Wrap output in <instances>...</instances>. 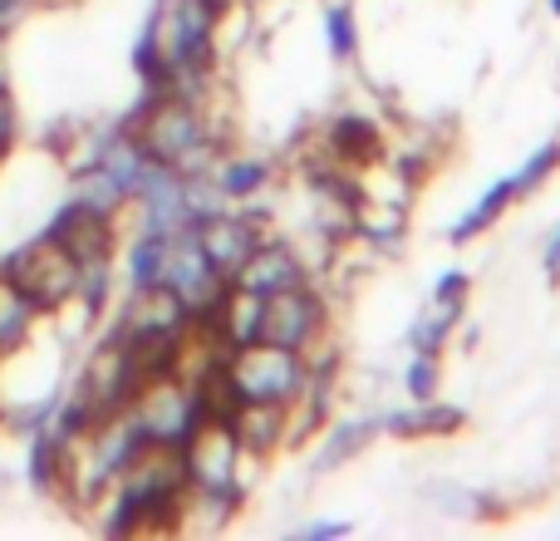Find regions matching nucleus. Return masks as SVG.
<instances>
[{
  "label": "nucleus",
  "instance_id": "6ab92c4d",
  "mask_svg": "<svg viewBox=\"0 0 560 541\" xmlns=\"http://www.w3.org/2000/svg\"><path fill=\"white\" fill-rule=\"evenodd\" d=\"M463 310H467V306H457V300H438V296H428V306L418 310L413 325H408L404 345H408V349H418V355H443V349L453 345L457 325H463Z\"/></svg>",
  "mask_w": 560,
  "mask_h": 541
},
{
  "label": "nucleus",
  "instance_id": "aec40b11",
  "mask_svg": "<svg viewBox=\"0 0 560 541\" xmlns=\"http://www.w3.org/2000/svg\"><path fill=\"white\" fill-rule=\"evenodd\" d=\"M163 262H167V237L163 232H138L128 252L118 256V290H148L163 286Z\"/></svg>",
  "mask_w": 560,
  "mask_h": 541
},
{
  "label": "nucleus",
  "instance_id": "20e7f679",
  "mask_svg": "<svg viewBox=\"0 0 560 541\" xmlns=\"http://www.w3.org/2000/svg\"><path fill=\"white\" fill-rule=\"evenodd\" d=\"M183 453V477H187V493H207V497H236V503H246V493H252V477L256 463L252 453H242V444H236L232 424H226L222 414L202 418V424L187 434V444L177 448Z\"/></svg>",
  "mask_w": 560,
  "mask_h": 541
},
{
  "label": "nucleus",
  "instance_id": "dca6fc26",
  "mask_svg": "<svg viewBox=\"0 0 560 541\" xmlns=\"http://www.w3.org/2000/svg\"><path fill=\"white\" fill-rule=\"evenodd\" d=\"M378 424H384L388 438H408V444H413V438H453V434H463L467 414L438 394V399H418V404L408 399L404 408L378 414Z\"/></svg>",
  "mask_w": 560,
  "mask_h": 541
},
{
  "label": "nucleus",
  "instance_id": "a211bd4d",
  "mask_svg": "<svg viewBox=\"0 0 560 541\" xmlns=\"http://www.w3.org/2000/svg\"><path fill=\"white\" fill-rule=\"evenodd\" d=\"M69 473V438L55 434V424H39L25 434V483L39 497H65Z\"/></svg>",
  "mask_w": 560,
  "mask_h": 541
},
{
  "label": "nucleus",
  "instance_id": "5701e85b",
  "mask_svg": "<svg viewBox=\"0 0 560 541\" xmlns=\"http://www.w3.org/2000/svg\"><path fill=\"white\" fill-rule=\"evenodd\" d=\"M319 35H325V49L335 65H349L359 55V15L354 0H329L325 15H319Z\"/></svg>",
  "mask_w": 560,
  "mask_h": 541
},
{
  "label": "nucleus",
  "instance_id": "cd10ccee",
  "mask_svg": "<svg viewBox=\"0 0 560 541\" xmlns=\"http://www.w3.org/2000/svg\"><path fill=\"white\" fill-rule=\"evenodd\" d=\"M467 290H472V276H467L463 266H447L443 276L433 280V296L438 300H457V306H467Z\"/></svg>",
  "mask_w": 560,
  "mask_h": 541
},
{
  "label": "nucleus",
  "instance_id": "c756f323",
  "mask_svg": "<svg viewBox=\"0 0 560 541\" xmlns=\"http://www.w3.org/2000/svg\"><path fill=\"white\" fill-rule=\"evenodd\" d=\"M35 5H39V0H0V35H5L10 25H20V20H25Z\"/></svg>",
  "mask_w": 560,
  "mask_h": 541
},
{
  "label": "nucleus",
  "instance_id": "bb28decb",
  "mask_svg": "<svg viewBox=\"0 0 560 541\" xmlns=\"http://www.w3.org/2000/svg\"><path fill=\"white\" fill-rule=\"evenodd\" d=\"M15 138H20V108H15V94H10V84H0V163H10V153H15Z\"/></svg>",
  "mask_w": 560,
  "mask_h": 541
},
{
  "label": "nucleus",
  "instance_id": "39448f33",
  "mask_svg": "<svg viewBox=\"0 0 560 541\" xmlns=\"http://www.w3.org/2000/svg\"><path fill=\"white\" fill-rule=\"evenodd\" d=\"M0 276L15 280V286L35 300V310L45 320L65 315L79 296L74 252H69L65 242H55V237H45V232H30L25 242H15L10 252H0Z\"/></svg>",
  "mask_w": 560,
  "mask_h": 541
},
{
  "label": "nucleus",
  "instance_id": "412c9836",
  "mask_svg": "<svg viewBox=\"0 0 560 541\" xmlns=\"http://www.w3.org/2000/svg\"><path fill=\"white\" fill-rule=\"evenodd\" d=\"M512 203H516V183H512V173H506V177H497V183H487V187H482V197H477V203L453 222L447 242H453V246L477 242L482 232H492V227L502 222L506 207H512Z\"/></svg>",
  "mask_w": 560,
  "mask_h": 541
},
{
  "label": "nucleus",
  "instance_id": "4be33fe9",
  "mask_svg": "<svg viewBox=\"0 0 560 541\" xmlns=\"http://www.w3.org/2000/svg\"><path fill=\"white\" fill-rule=\"evenodd\" d=\"M39 320L45 315L35 310V300H30L15 280L0 276V359L15 355V349H25L30 339H35Z\"/></svg>",
  "mask_w": 560,
  "mask_h": 541
},
{
  "label": "nucleus",
  "instance_id": "c85d7f7f",
  "mask_svg": "<svg viewBox=\"0 0 560 541\" xmlns=\"http://www.w3.org/2000/svg\"><path fill=\"white\" fill-rule=\"evenodd\" d=\"M349 532H354V522H345V517H315V522L300 527L305 541H335V537H349Z\"/></svg>",
  "mask_w": 560,
  "mask_h": 541
},
{
  "label": "nucleus",
  "instance_id": "ddd939ff",
  "mask_svg": "<svg viewBox=\"0 0 560 541\" xmlns=\"http://www.w3.org/2000/svg\"><path fill=\"white\" fill-rule=\"evenodd\" d=\"M236 280L261 290V296H276V290H290V286H300V280H315V270H310L300 242H290V237H280V232H266L261 242H256V252L246 256V266L236 270Z\"/></svg>",
  "mask_w": 560,
  "mask_h": 541
},
{
  "label": "nucleus",
  "instance_id": "f3484780",
  "mask_svg": "<svg viewBox=\"0 0 560 541\" xmlns=\"http://www.w3.org/2000/svg\"><path fill=\"white\" fill-rule=\"evenodd\" d=\"M207 177L232 207H246V203H266V193L276 183V163L261 153H222Z\"/></svg>",
  "mask_w": 560,
  "mask_h": 541
},
{
  "label": "nucleus",
  "instance_id": "b1692460",
  "mask_svg": "<svg viewBox=\"0 0 560 541\" xmlns=\"http://www.w3.org/2000/svg\"><path fill=\"white\" fill-rule=\"evenodd\" d=\"M398 389H404V399H413V404L418 399H438L443 394V355H418V349H408Z\"/></svg>",
  "mask_w": 560,
  "mask_h": 541
},
{
  "label": "nucleus",
  "instance_id": "a878e982",
  "mask_svg": "<svg viewBox=\"0 0 560 541\" xmlns=\"http://www.w3.org/2000/svg\"><path fill=\"white\" fill-rule=\"evenodd\" d=\"M428 497H433V507L438 513H447V517H482L487 513V497L482 493H472V487H457V483H433L428 487Z\"/></svg>",
  "mask_w": 560,
  "mask_h": 541
},
{
  "label": "nucleus",
  "instance_id": "7ed1b4c3",
  "mask_svg": "<svg viewBox=\"0 0 560 541\" xmlns=\"http://www.w3.org/2000/svg\"><path fill=\"white\" fill-rule=\"evenodd\" d=\"M222 389L232 394V404H285L295 408L310 389V359L300 349L280 345H242L226 349L222 359Z\"/></svg>",
  "mask_w": 560,
  "mask_h": 541
},
{
  "label": "nucleus",
  "instance_id": "72a5a7b5",
  "mask_svg": "<svg viewBox=\"0 0 560 541\" xmlns=\"http://www.w3.org/2000/svg\"><path fill=\"white\" fill-rule=\"evenodd\" d=\"M39 5H49V0H39Z\"/></svg>",
  "mask_w": 560,
  "mask_h": 541
},
{
  "label": "nucleus",
  "instance_id": "2f4dec72",
  "mask_svg": "<svg viewBox=\"0 0 560 541\" xmlns=\"http://www.w3.org/2000/svg\"><path fill=\"white\" fill-rule=\"evenodd\" d=\"M546 10H551V15H560V0H546Z\"/></svg>",
  "mask_w": 560,
  "mask_h": 541
},
{
  "label": "nucleus",
  "instance_id": "2eb2a0df",
  "mask_svg": "<svg viewBox=\"0 0 560 541\" xmlns=\"http://www.w3.org/2000/svg\"><path fill=\"white\" fill-rule=\"evenodd\" d=\"M261 315H266L261 290L232 280V286L222 290V300H217V310L202 320V325L222 339V349H242V345H256V339H261Z\"/></svg>",
  "mask_w": 560,
  "mask_h": 541
},
{
  "label": "nucleus",
  "instance_id": "473e14b6",
  "mask_svg": "<svg viewBox=\"0 0 560 541\" xmlns=\"http://www.w3.org/2000/svg\"><path fill=\"white\" fill-rule=\"evenodd\" d=\"M222 5H236V0H222Z\"/></svg>",
  "mask_w": 560,
  "mask_h": 541
},
{
  "label": "nucleus",
  "instance_id": "6e6552de",
  "mask_svg": "<svg viewBox=\"0 0 560 541\" xmlns=\"http://www.w3.org/2000/svg\"><path fill=\"white\" fill-rule=\"evenodd\" d=\"M192 325L197 320L187 315V306L167 286L124 290L114 320H108V330H114L118 339H183Z\"/></svg>",
  "mask_w": 560,
  "mask_h": 541
},
{
  "label": "nucleus",
  "instance_id": "393cba45",
  "mask_svg": "<svg viewBox=\"0 0 560 541\" xmlns=\"http://www.w3.org/2000/svg\"><path fill=\"white\" fill-rule=\"evenodd\" d=\"M560 173V138H546L541 148H536L532 158H526L522 168L512 173V183H516V197H532L536 187H546L551 177Z\"/></svg>",
  "mask_w": 560,
  "mask_h": 541
},
{
  "label": "nucleus",
  "instance_id": "7c9ffc66",
  "mask_svg": "<svg viewBox=\"0 0 560 541\" xmlns=\"http://www.w3.org/2000/svg\"><path fill=\"white\" fill-rule=\"evenodd\" d=\"M541 266H546V276H560V227L551 237H546V252H541Z\"/></svg>",
  "mask_w": 560,
  "mask_h": 541
},
{
  "label": "nucleus",
  "instance_id": "4468645a",
  "mask_svg": "<svg viewBox=\"0 0 560 541\" xmlns=\"http://www.w3.org/2000/svg\"><path fill=\"white\" fill-rule=\"evenodd\" d=\"M378 438H384L378 414H345V418L329 414L325 428L310 438V444H315L310 463H315V473H339V468H349L354 458H364Z\"/></svg>",
  "mask_w": 560,
  "mask_h": 541
},
{
  "label": "nucleus",
  "instance_id": "f257e3e1",
  "mask_svg": "<svg viewBox=\"0 0 560 541\" xmlns=\"http://www.w3.org/2000/svg\"><path fill=\"white\" fill-rule=\"evenodd\" d=\"M222 0H153L133 39V74L148 89L207 99L217 89V39L226 20Z\"/></svg>",
  "mask_w": 560,
  "mask_h": 541
},
{
  "label": "nucleus",
  "instance_id": "423d86ee",
  "mask_svg": "<svg viewBox=\"0 0 560 541\" xmlns=\"http://www.w3.org/2000/svg\"><path fill=\"white\" fill-rule=\"evenodd\" d=\"M329 335V296L319 290V280H300L290 290L266 296V315H261V339L280 349H315Z\"/></svg>",
  "mask_w": 560,
  "mask_h": 541
},
{
  "label": "nucleus",
  "instance_id": "9d476101",
  "mask_svg": "<svg viewBox=\"0 0 560 541\" xmlns=\"http://www.w3.org/2000/svg\"><path fill=\"white\" fill-rule=\"evenodd\" d=\"M133 222H138V232H163V237L197 227L192 177H183V173H173V168L158 163L153 177H148L133 197Z\"/></svg>",
  "mask_w": 560,
  "mask_h": 541
},
{
  "label": "nucleus",
  "instance_id": "f03ea898",
  "mask_svg": "<svg viewBox=\"0 0 560 541\" xmlns=\"http://www.w3.org/2000/svg\"><path fill=\"white\" fill-rule=\"evenodd\" d=\"M212 94L192 99V94H177V89L143 84V99H138L133 118H124V128L138 138V148H143L153 163L173 168V173H183V177H207L217 158L226 153V134H222V124H217Z\"/></svg>",
  "mask_w": 560,
  "mask_h": 541
},
{
  "label": "nucleus",
  "instance_id": "0eeeda50",
  "mask_svg": "<svg viewBox=\"0 0 560 541\" xmlns=\"http://www.w3.org/2000/svg\"><path fill=\"white\" fill-rule=\"evenodd\" d=\"M163 286L173 290L177 300H183L187 315H192V320H207V315L217 310V300H222V290L232 286V280H226L222 270L207 262V252L197 246V232L187 227V232H173V237H167Z\"/></svg>",
  "mask_w": 560,
  "mask_h": 541
},
{
  "label": "nucleus",
  "instance_id": "1a4fd4ad",
  "mask_svg": "<svg viewBox=\"0 0 560 541\" xmlns=\"http://www.w3.org/2000/svg\"><path fill=\"white\" fill-rule=\"evenodd\" d=\"M192 232H197V246L207 252V262L222 270L226 280H236V270L246 266V256L256 252V242L271 232V222L246 212V207H222V212L202 217Z\"/></svg>",
  "mask_w": 560,
  "mask_h": 541
},
{
  "label": "nucleus",
  "instance_id": "9b49d317",
  "mask_svg": "<svg viewBox=\"0 0 560 541\" xmlns=\"http://www.w3.org/2000/svg\"><path fill=\"white\" fill-rule=\"evenodd\" d=\"M319 148H325V158L335 168H345V173H369V168L384 163L388 138H384V128H378L374 114L345 108V114H335L325 128H319Z\"/></svg>",
  "mask_w": 560,
  "mask_h": 541
},
{
  "label": "nucleus",
  "instance_id": "f8f14e48",
  "mask_svg": "<svg viewBox=\"0 0 560 541\" xmlns=\"http://www.w3.org/2000/svg\"><path fill=\"white\" fill-rule=\"evenodd\" d=\"M222 418L232 424L242 453H252L256 463H271L285 448H295V414L285 404H232Z\"/></svg>",
  "mask_w": 560,
  "mask_h": 541
}]
</instances>
